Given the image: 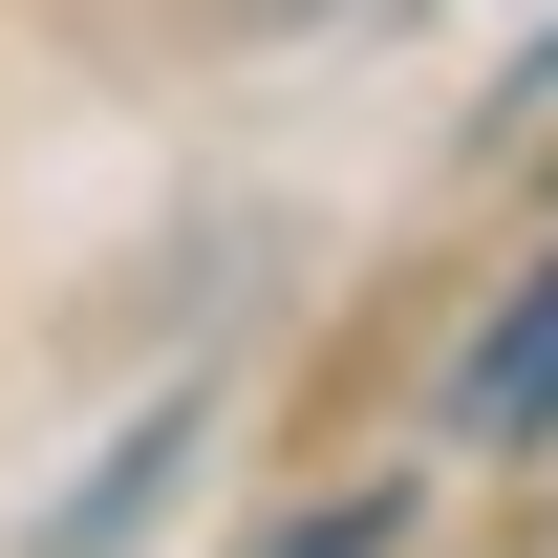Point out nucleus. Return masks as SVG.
Returning a JSON list of instances; mask_svg holds the SVG:
<instances>
[{
    "mask_svg": "<svg viewBox=\"0 0 558 558\" xmlns=\"http://www.w3.org/2000/svg\"><path fill=\"white\" fill-rule=\"evenodd\" d=\"M451 429H473V451H537V429H558V236H537V279L473 323V365H451Z\"/></svg>",
    "mask_w": 558,
    "mask_h": 558,
    "instance_id": "1",
    "label": "nucleus"
},
{
    "mask_svg": "<svg viewBox=\"0 0 558 558\" xmlns=\"http://www.w3.org/2000/svg\"><path fill=\"white\" fill-rule=\"evenodd\" d=\"M172 451H194V409H150L130 451H108V473H86L65 515H44V558H108V537H130V515H150V494H172Z\"/></svg>",
    "mask_w": 558,
    "mask_h": 558,
    "instance_id": "2",
    "label": "nucleus"
},
{
    "mask_svg": "<svg viewBox=\"0 0 558 558\" xmlns=\"http://www.w3.org/2000/svg\"><path fill=\"white\" fill-rule=\"evenodd\" d=\"M258 558H409V494H323V515H279Z\"/></svg>",
    "mask_w": 558,
    "mask_h": 558,
    "instance_id": "3",
    "label": "nucleus"
},
{
    "mask_svg": "<svg viewBox=\"0 0 558 558\" xmlns=\"http://www.w3.org/2000/svg\"><path fill=\"white\" fill-rule=\"evenodd\" d=\"M537 65H558V44H537Z\"/></svg>",
    "mask_w": 558,
    "mask_h": 558,
    "instance_id": "4",
    "label": "nucleus"
}]
</instances>
